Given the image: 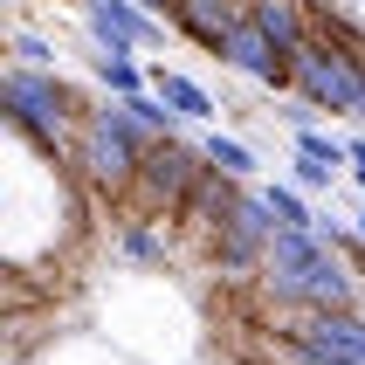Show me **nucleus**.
<instances>
[{
	"mask_svg": "<svg viewBox=\"0 0 365 365\" xmlns=\"http://www.w3.org/2000/svg\"><path fill=\"white\" fill-rule=\"evenodd\" d=\"M0 103H7V124H14V131H28V138L48 145V152L62 145V131H69V90H62L56 76L14 62V69L0 76Z\"/></svg>",
	"mask_w": 365,
	"mask_h": 365,
	"instance_id": "1",
	"label": "nucleus"
},
{
	"mask_svg": "<svg viewBox=\"0 0 365 365\" xmlns=\"http://www.w3.org/2000/svg\"><path fill=\"white\" fill-rule=\"evenodd\" d=\"M83 173L103 186V193H124V186H138V159H145V138L124 124L118 103H103V110H90V131H83L76 145Z\"/></svg>",
	"mask_w": 365,
	"mask_h": 365,
	"instance_id": "2",
	"label": "nucleus"
},
{
	"mask_svg": "<svg viewBox=\"0 0 365 365\" xmlns=\"http://www.w3.org/2000/svg\"><path fill=\"white\" fill-rule=\"evenodd\" d=\"M289 76H297V90H304L317 110H345V118L365 124V69L345 48H317V41H310L304 56L289 62Z\"/></svg>",
	"mask_w": 365,
	"mask_h": 365,
	"instance_id": "3",
	"label": "nucleus"
},
{
	"mask_svg": "<svg viewBox=\"0 0 365 365\" xmlns=\"http://www.w3.org/2000/svg\"><path fill=\"white\" fill-rule=\"evenodd\" d=\"M289 359L297 365H365V317H351V310H310V317H297Z\"/></svg>",
	"mask_w": 365,
	"mask_h": 365,
	"instance_id": "4",
	"label": "nucleus"
},
{
	"mask_svg": "<svg viewBox=\"0 0 365 365\" xmlns=\"http://www.w3.org/2000/svg\"><path fill=\"white\" fill-rule=\"evenodd\" d=\"M214 56H221V62H235L242 76L269 83V90L297 83V76H289V56H283V48H276V41L262 35V28H255V14H242V21H235V28L221 35V48H214Z\"/></svg>",
	"mask_w": 365,
	"mask_h": 365,
	"instance_id": "5",
	"label": "nucleus"
},
{
	"mask_svg": "<svg viewBox=\"0 0 365 365\" xmlns=\"http://www.w3.org/2000/svg\"><path fill=\"white\" fill-rule=\"evenodd\" d=\"M90 35H97L110 56H131V48H159L165 28H159V21H145L131 0H90Z\"/></svg>",
	"mask_w": 365,
	"mask_h": 365,
	"instance_id": "6",
	"label": "nucleus"
},
{
	"mask_svg": "<svg viewBox=\"0 0 365 365\" xmlns=\"http://www.w3.org/2000/svg\"><path fill=\"white\" fill-rule=\"evenodd\" d=\"M186 180H193V159H186V145H180V138L145 145V159H138V186L152 193V200H180Z\"/></svg>",
	"mask_w": 365,
	"mask_h": 365,
	"instance_id": "7",
	"label": "nucleus"
},
{
	"mask_svg": "<svg viewBox=\"0 0 365 365\" xmlns=\"http://www.w3.org/2000/svg\"><path fill=\"white\" fill-rule=\"evenodd\" d=\"M248 14H255V28H262V35L276 41V48H283L289 62H297V56L310 48V35H304V14H297V0H255Z\"/></svg>",
	"mask_w": 365,
	"mask_h": 365,
	"instance_id": "8",
	"label": "nucleus"
},
{
	"mask_svg": "<svg viewBox=\"0 0 365 365\" xmlns=\"http://www.w3.org/2000/svg\"><path fill=\"white\" fill-rule=\"evenodd\" d=\"M180 21H186V35H200L207 48H221V35L242 21V7L235 0H180Z\"/></svg>",
	"mask_w": 365,
	"mask_h": 365,
	"instance_id": "9",
	"label": "nucleus"
},
{
	"mask_svg": "<svg viewBox=\"0 0 365 365\" xmlns=\"http://www.w3.org/2000/svg\"><path fill=\"white\" fill-rule=\"evenodd\" d=\"M159 103H173V118H193V124L214 118V97L193 76H180V69H159Z\"/></svg>",
	"mask_w": 365,
	"mask_h": 365,
	"instance_id": "10",
	"label": "nucleus"
},
{
	"mask_svg": "<svg viewBox=\"0 0 365 365\" xmlns=\"http://www.w3.org/2000/svg\"><path fill=\"white\" fill-rule=\"evenodd\" d=\"M118 110H124V124H131V131H138L145 145L173 138V103H152V97H124Z\"/></svg>",
	"mask_w": 365,
	"mask_h": 365,
	"instance_id": "11",
	"label": "nucleus"
},
{
	"mask_svg": "<svg viewBox=\"0 0 365 365\" xmlns=\"http://www.w3.org/2000/svg\"><path fill=\"white\" fill-rule=\"evenodd\" d=\"M207 159L221 165L227 180H255V173H262L255 145H242V138H221V131H207Z\"/></svg>",
	"mask_w": 365,
	"mask_h": 365,
	"instance_id": "12",
	"label": "nucleus"
},
{
	"mask_svg": "<svg viewBox=\"0 0 365 365\" xmlns=\"http://www.w3.org/2000/svg\"><path fill=\"white\" fill-rule=\"evenodd\" d=\"M262 200H269V214L283 227H304V235H317V214L304 207V193H289V186H262Z\"/></svg>",
	"mask_w": 365,
	"mask_h": 365,
	"instance_id": "13",
	"label": "nucleus"
},
{
	"mask_svg": "<svg viewBox=\"0 0 365 365\" xmlns=\"http://www.w3.org/2000/svg\"><path fill=\"white\" fill-rule=\"evenodd\" d=\"M97 76L118 90V97H145V69H138V56H103L97 62Z\"/></svg>",
	"mask_w": 365,
	"mask_h": 365,
	"instance_id": "14",
	"label": "nucleus"
},
{
	"mask_svg": "<svg viewBox=\"0 0 365 365\" xmlns=\"http://www.w3.org/2000/svg\"><path fill=\"white\" fill-rule=\"evenodd\" d=\"M331 173H338V165L310 159V152H297V159H289V186H304V193H324V186H331Z\"/></svg>",
	"mask_w": 365,
	"mask_h": 365,
	"instance_id": "15",
	"label": "nucleus"
},
{
	"mask_svg": "<svg viewBox=\"0 0 365 365\" xmlns=\"http://www.w3.org/2000/svg\"><path fill=\"white\" fill-rule=\"evenodd\" d=\"M118 248H124V262H145V269H152V262H165V255H159V235H152V227H124V235H118Z\"/></svg>",
	"mask_w": 365,
	"mask_h": 365,
	"instance_id": "16",
	"label": "nucleus"
},
{
	"mask_svg": "<svg viewBox=\"0 0 365 365\" xmlns=\"http://www.w3.org/2000/svg\"><path fill=\"white\" fill-rule=\"evenodd\" d=\"M297 152H310V159H324V165H351L345 145H331L324 131H297Z\"/></svg>",
	"mask_w": 365,
	"mask_h": 365,
	"instance_id": "17",
	"label": "nucleus"
},
{
	"mask_svg": "<svg viewBox=\"0 0 365 365\" xmlns=\"http://www.w3.org/2000/svg\"><path fill=\"white\" fill-rule=\"evenodd\" d=\"M317 242H324V248H345V242H351V221H338V214H317Z\"/></svg>",
	"mask_w": 365,
	"mask_h": 365,
	"instance_id": "18",
	"label": "nucleus"
},
{
	"mask_svg": "<svg viewBox=\"0 0 365 365\" xmlns=\"http://www.w3.org/2000/svg\"><path fill=\"white\" fill-rule=\"evenodd\" d=\"M14 62H28V69H41V62H48V41H41V35H21V41H14Z\"/></svg>",
	"mask_w": 365,
	"mask_h": 365,
	"instance_id": "19",
	"label": "nucleus"
},
{
	"mask_svg": "<svg viewBox=\"0 0 365 365\" xmlns=\"http://www.w3.org/2000/svg\"><path fill=\"white\" fill-rule=\"evenodd\" d=\"M351 227H359V242H365V207H359V214H351Z\"/></svg>",
	"mask_w": 365,
	"mask_h": 365,
	"instance_id": "20",
	"label": "nucleus"
},
{
	"mask_svg": "<svg viewBox=\"0 0 365 365\" xmlns=\"http://www.w3.org/2000/svg\"><path fill=\"white\" fill-rule=\"evenodd\" d=\"M359 317H365V289H359Z\"/></svg>",
	"mask_w": 365,
	"mask_h": 365,
	"instance_id": "21",
	"label": "nucleus"
},
{
	"mask_svg": "<svg viewBox=\"0 0 365 365\" xmlns=\"http://www.w3.org/2000/svg\"><path fill=\"white\" fill-rule=\"evenodd\" d=\"M7 365H21V359H7Z\"/></svg>",
	"mask_w": 365,
	"mask_h": 365,
	"instance_id": "22",
	"label": "nucleus"
},
{
	"mask_svg": "<svg viewBox=\"0 0 365 365\" xmlns=\"http://www.w3.org/2000/svg\"><path fill=\"white\" fill-rule=\"evenodd\" d=\"M359 186H365V173H359Z\"/></svg>",
	"mask_w": 365,
	"mask_h": 365,
	"instance_id": "23",
	"label": "nucleus"
}]
</instances>
